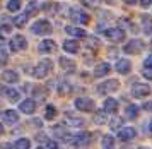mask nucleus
<instances>
[{
	"instance_id": "obj_31",
	"label": "nucleus",
	"mask_w": 152,
	"mask_h": 149,
	"mask_svg": "<svg viewBox=\"0 0 152 149\" xmlns=\"http://www.w3.org/2000/svg\"><path fill=\"white\" fill-rule=\"evenodd\" d=\"M10 33V26H7V24H4V26H0V38H4L5 34Z\"/></svg>"
},
{
	"instance_id": "obj_44",
	"label": "nucleus",
	"mask_w": 152,
	"mask_h": 149,
	"mask_svg": "<svg viewBox=\"0 0 152 149\" xmlns=\"http://www.w3.org/2000/svg\"><path fill=\"white\" fill-rule=\"evenodd\" d=\"M2 132H4V127H2V125H0V136H2Z\"/></svg>"
},
{
	"instance_id": "obj_32",
	"label": "nucleus",
	"mask_w": 152,
	"mask_h": 149,
	"mask_svg": "<svg viewBox=\"0 0 152 149\" xmlns=\"http://www.w3.org/2000/svg\"><path fill=\"white\" fill-rule=\"evenodd\" d=\"M120 125H121V118H115V120L110 123V127H111L113 130H115V129H120Z\"/></svg>"
},
{
	"instance_id": "obj_33",
	"label": "nucleus",
	"mask_w": 152,
	"mask_h": 149,
	"mask_svg": "<svg viewBox=\"0 0 152 149\" xmlns=\"http://www.w3.org/2000/svg\"><path fill=\"white\" fill-rule=\"evenodd\" d=\"M80 2H82L84 5L92 7V9H94V7H97V0H80Z\"/></svg>"
},
{
	"instance_id": "obj_2",
	"label": "nucleus",
	"mask_w": 152,
	"mask_h": 149,
	"mask_svg": "<svg viewBox=\"0 0 152 149\" xmlns=\"http://www.w3.org/2000/svg\"><path fill=\"white\" fill-rule=\"evenodd\" d=\"M89 137H91L89 132H80V134H75V136H72V137H67L65 141L67 142H72L77 148H82V146H87L89 144Z\"/></svg>"
},
{
	"instance_id": "obj_20",
	"label": "nucleus",
	"mask_w": 152,
	"mask_h": 149,
	"mask_svg": "<svg viewBox=\"0 0 152 149\" xmlns=\"http://www.w3.org/2000/svg\"><path fill=\"white\" fill-rule=\"evenodd\" d=\"M4 120L7 123H15L19 120V117H17V113L14 110H7V111H4Z\"/></svg>"
},
{
	"instance_id": "obj_34",
	"label": "nucleus",
	"mask_w": 152,
	"mask_h": 149,
	"mask_svg": "<svg viewBox=\"0 0 152 149\" xmlns=\"http://www.w3.org/2000/svg\"><path fill=\"white\" fill-rule=\"evenodd\" d=\"M94 122H96V123H104V115H103V113L96 115V117H94Z\"/></svg>"
},
{
	"instance_id": "obj_38",
	"label": "nucleus",
	"mask_w": 152,
	"mask_h": 149,
	"mask_svg": "<svg viewBox=\"0 0 152 149\" xmlns=\"http://www.w3.org/2000/svg\"><path fill=\"white\" fill-rule=\"evenodd\" d=\"M144 75L147 77V79H152V72H151V69H145V70H144Z\"/></svg>"
},
{
	"instance_id": "obj_41",
	"label": "nucleus",
	"mask_w": 152,
	"mask_h": 149,
	"mask_svg": "<svg viewBox=\"0 0 152 149\" xmlns=\"http://www.w3.org/2000/svg\"><path fill=\"white\" fill-rule=\"evenodd\" d=\"M7 93V88L5 86H0V94H5Z\"/></svg>"
},
{
	"instance_id": "obj_21",
	"label": "nucleus",
	"mask_w": 152,
	"mask_h": 149,
	"mask_svg": "<svg viewBox=\"0 0 152 149\" xmlns=\"http://www.w3.org/2000/svg\"><path fill=\"white\" fill-rule=\"evenodd\" d=\"M60 65L63 67V70H65V72H74V70H75V63H74V62H69L65 57H62V58H60Z\"/></svg>"
},
{
	"instance_id": "obj_7",
	"label": "nucleus",
	"mask_w": 152,
	"mask_h": 149,
	"mask_svg": "<svg viewBox=\"0 0 152 149\" xmlns=\"http://www.w3.org/2000/svg\"><path fill=\"white\" fill-rule=\"evenodd\" d=\"M75 106L80 111H94V101L91 98H77Z\"/></svg>"
},
{
	"instance_id": "obj_46",
	"label": "nucleus",
	"mask_w": 152,
	"mask_h": 149,
	"mask_svg": "<svg viewBox=\"0 0 152 149\" xmlns=\"http://www.w3.org/2000/svg\"><path fill=\"white\" fill-rule=\"evenodd\" d=\"M151 45H152V43H151Z\"/></svg>"
},
{
	"instance_id": "obj_9",
	"label": "nucleus",
	"mask_w": 152,
	"mask_h": 149,
	"mask_svg": "<svg viewBox=\"0 0 152 149\" xmlns=\"http://www.w3.org/2000/svg\"><path fill=\"white\" fill-rule=\"evenodd\" d=\"M132 94L135 98H144V96H149L151 94V88L149 84H135L132 88Z\"/></svg>"
},
{
	"instance_id": "obj_28",
	"label": "nucleus",
	"mask_w": 152,
	"mask_h": 149,
	"mask_svg": "<svg viewBox=\"0 0 152 149\" xmlns=\"http://www.w3.org/2000/svg\"><path fill=\"white\" fill-rule=\"evenodd\" d=\"M55 117H56L55 106H53V105H48V106H46V113H45V118H46V120H53Z\"/></svg>"
},
{
	"instance_id": "obj_25",
	"label": "nucleus",
	"mask_w": 152,
	"mask_h": 149,
	"mask_svg": "<svg viewBox=\"0 0 152 149\" xmlns=\"http://www.w3.org/2000/svg\"><path fill=\"white\" fill-rule=\"evenodd\" d=\"M29 146H31V142H29V139H17L14 144L15 149H29Z\"/></svg>"
},
{
	"instance_id": "obj_39",
	"label": "nucleus",
	"mask_w": 152,
	"mask_h": 149,
	"mask_svg": "<svg viewBox=\"0 0 152 149\" xmlns=\"http://www.w3.org/2000/svg\"><path fill=\"white\" fill-rule=\"evenodd\" d=\"M140 4H142V7H149L152 4V0H140Z\"/></svg>"
},
{
	"instance_id": "obj_27",
	"label": "nucleus",
	"mask_w": 152,
	"mask_h": 149,
	"mask_svg": "<svg viewBox=\"0 0 152 149\" xmlns=\"http://www.w3.org/2000/svg\"><path fill=\"white\" fill-rule=\"evenodd\" d=\"M38 9H39V5L36 4V2H29L28 4V9H26V15H34L36 12H38Z\"/></svg>"
},
{
	"instance_id": "obj_22",
	"label": "nucleus",
	"mask_w": 152,
	"mask_h": 149,
	"mask_svg": "<svg viewBox=\"0 0 152 149\" xmlns=\"http://www.w3.org/2000/svg\"><path fill=\"white\" fill-rule=\"evenodd\" d=\"M142 24H144V33L147 34H152V19L149 15H142Z\"/></svg>"
},
{
	"instance_id": "obj_30",
	"label": "nucleus",
	"mask_w": 152,
	"mask_h": 149,
	"mask_svg": "<svg viewBox=\"0 0 152 149\" xmlns=\"http://www.w3.org/2000/svg\"><path fill=\"white\" fill-rule=\"evenodd\" d=\"M5 94H7L9 100H12V101H17V100H19V93L14 91V89H7V93H5Z\"/></svg>"
},
{
	"instance_id": "obj_6",
	"label": "nucleus",
	"mask_w": 152,
	"mask_h": 149,
	"mask_svg": "<svg viewBox=\"0 0 152 149\" xmlns=\"http://www.w3.org/2000/svg\"><path fill=\"white\" fill-rule=\"evenodd\" d=\"M50 69H51V62L45 60V62H41L34 70H33V75H34L36 79H43V77H46V74H48Z\"/></svg>"
},
{
	"instance_id": "obj_12",
	"label": "nucleus",
	"mask_w": 152,
	"mask_h": 149,
	"mask_svg": "<svg viewBox=\"0 0 152 149\" xmlns=\"http://www.w3.org/2000/svg\"><path fill=\"white\" fill-rule=\"evenodd\" d=\"M120 139L121 141H132V139H135V129H132V127H125V129H121L120 130Z\"/></svg>"
},
{
	"instance_id": "obj_14",
	"label": "nucleus",
	"mask_w": 152,
	"mask_h": 149,
	"mask_svg": "<svg viewBox=\"0 0 152 149\" xmlns=\"http://www.w3.org/2000/svg\"><path fill=\"white\" fill-rule=\"evenodd\" d=\"M63 50H65L67 53H77V52H79V43H77L75 40L63 41Z\"/></svg>"
},
{
	"instance_id": "obj_1",
	"label": "nucleus",
	"mask_w": 152,
	"mask_h": 149,
	"mask_svg": "<svg viewBox=\"0 0 152 149\" xmlns=\"http://www.w3.org/2000/svg\"><path fill=\"white\" fill-rule=\"evenodd\" d=\"M31 31L34 34H39V36H45V34H51V24H50L48 21H36L33 27H31Z\"/></svg>"
},
{
	"instance_id": "obj_3",
	"label": "nucleus",
	"mask_w": 152,
	"mask_h": 149,
	"mask_svg": "<svg viewBox=\"0 0 152 149\" xmlns=\"http://www.w3.org/2000/svg\"><path fill=\"white\" fill-rule=\"evenodd\" d=\"M26 48H28V41L22 34H15L10 40V50L12 52H19V50H26Z\"/></svg>"
},
{
	"instance_id": "obj_16",
	"label": "nucleus",
	"mask_w": 152,
	"mask_h": 149,
	"mask_svg": "<svg viewBox=\"0 0 152 149\" xmlns=\"http://www.w3.org/2000/svg\"><path fill=\"white\" fill-rule=\"evenodd\" d=\"M118 110V101L115 98H108L106 101H104V111H108V113H115Z\"/></svg>"
},
{
	"instance_id": "obj_36",
	"label": "nucleus",
	"mask_w": 152,
	"mask_h": 149,
	"mask_svg": "<svg viewBox=\"0 0 152 149\" xmlns=\"http://www.w3.org/2000/svg\"><path fill=\"white\" fill-rule=\"evenodd\" d=\"M4 63H7V55L4 52H0V65H4Z\"/></svg>"
},
{
	"instance_id": "obj_35",
	"label": "nucleus",
	"mask_w": 152,
	"mask_h": 149,
	"mask_svg": "<svg viewBox=\"0 0 152 149\" xmlns=\"http://www.w3.org/2000/svg\"><path fill=\"white\" fill-rule=\"evenodd\" d=\"M144 65H145V69H149V67H152V55H149L147 58H145V62H144Z\"/></svg>"
},
{
	"instance_id": "obj_19",
	"label": "nucleus",
	"mask_w": 152,
	"mask_h": 149,
	"mask_svg": "<svg viewBox=\"0 0 152 149\" xmlns=\"http://www.w3.org/2000/svg\"><path fill=\"white\" fill-rule=\"evenodd\" d=\"M2 79H4L5 82H17L19 75H17L15 70H5V72L2 74Z\"/></svg>"
},
{
	"instance_id": "obj_18",
	"label": "nucleus",
	"mask_w": 152,
	"mask_h": 149,
	"mask_svg": "<svg viewBox=\"0 0 152 149\" xmlns=\"http://www.w3.org/2000/svg\"><path fill=\"white\" fill-rule=\"evenodd\" d=\"M65 31H67L70 36H75V38H84V36H86V31L80 29V27H75V26H67Z\"/></svg>"
},
{
	"instance_id": "obj_10",
	"label": "nucleus",
	"mask_w": 152,
	"mask_h": 149,
	"mask_svg": "<svg viewBox=\"0 0 152 149\" xmlns=\"http://www.w3.org/2000/svg\"><path fill=\"white\" fill-rule=\"evenodd\" d=\"M144 48V43L140 40H132L130 43L125 45V53H138Z\"/></svg>"
},
{
	"instance_id": "obj_24",
	"label": "nucleus",
	"mask_w": 152,
	"mask_h": 149,
	"mask_svg": "<svg viewBox=\"0 0 152 149\" xmlns=\"http://www.w3.org/2000/svg\"><path fill=\"white\" fill-rule=\"evenodd\" d=\"M26 21H28V15L26 14H17V15H14V24L17 27H22L26 24Z\"/></svg>"
},
{
	"instance_id": "obj_17",
	"label": "nucleus",
	"mask_w": 152,
	"mask_h": 149,
	"mask_svg": "<svg viewBox=\"0 0 152 149\" xmlns=\"http://www.w3.org/2000/svg\"><path fill=\"white\" fill-rule=\"evenodd\" d=\"M130 69H132V63L128 60H118V63H116V70L120 72V74H128L130 72Z\"/></svg>"
},
{
	"instance_id": "obj_15",
	"label": "nucleus",
	"mask_w": 152,
	"mask_h": 149,
	"mask_svg": "<svg viewBox=\"0 0 152 149\" xmlns=\"http://www.w3.org/2000/svg\"><path fill=\"white\" fill-rule=\"evenodd\" d=\"M110 70H111L110 63H97L96 69H94V75H96V77H103V75H106Z\"/></svg>"
},
{
	"instance_id": "obj_45",
	"label": "nucleus",
	"mask_w": 152,
	"mask_h": 149,
	"mask_svg": "<svg viewBox=\"0 0 152 149\" xmlns=\"http://www.w3.org/2000/svg\"><path fill=\"white\" fill-rule=\"evenodd\" d=\"M38 149H43V148H38Z\"/></svg>"
},
{
	"instance_id": "obj_26",
	"label": "nucleus",
	"mask_w": 152,
	"mask_h": 149,
	"mask_svg": "<svg viewBox=\"0 0 152 149\" xmlns=\"http://www.w3.org/2000/svg\"><path fill=\"white\" fill-rule=\"evenodd\" d=\"M113 146H115L113 136H104L103 137V149H113Z\"/></svg>"
},
{
	"instance_id": "obj_13",
	"label": "nucleus",
	"mask_w": 152,
	"mask_h": 149,
	"mask_svg": "<svg viewBox=\"0 0 152 149\" xmlns=\"http://www.w3.org/2000/svg\"><path fill=\"white\" fill-rule=\"evenodd\" d=\"M21 111H24V113H28V115H31V113H34L36 110V103L33 101V100H26V101L21 103Z\"/></svg>"
},
{
	"instance_id": "obj_4",
	"label": "nucleus",
	"mask_w": 152,
	"mask_h": 149,
	"mask_svg": "<svg viewBox=\"0 0 152 149\" xmlns=\"http://www.w3.org/2000/svg\"><path fill=\"white\" fill-rule=\"evenodd\" d=\"M70 19L72 21H75V22H80V24H87L89 22V15L86 12H82L80 9H77V7H74V9H70Z\"/></svg>"
},
{
	"instance_id": "obj_37",
	"label": "nucleus",
	"mask_w": 152,
	"mask_h": 149,
	"mask_svg": "<svg viewBox=\"0 0 152 149\" xmlns=\"http://www.w3.org/2000/svg\"><path fill=\"white\" fill-rule=\"evenodd\" d=\"M48 149H58V144H56L55 141H50V142H48Z\"/></svg>"
},
{
	"instance_id": "obj_42",
	"label": "nucleus",
	"mask_w": 152,
	"mask_h": 149,
	"mask_svg": "<svg viewBox=\"0 0 152 149\" xmlns=\"http://www.w3.org/2000/svg\"><path fill=\"white\" fill-rule=\"evenodd\" d=\"M123 2H126V4H128V5H133V4H135V2H137V0H123Z\"/></svg>"
},
{
	"instance_id": "obj_23",
	"label": "nucleus",
	"mask_w": 152,
	"mask_h": 149,
	"mask_svg": "<svg viewBox=\"0 0 152 149\" xmlns=\"http://www.w3.org/2000/svg\"><path fill=\"white\" fill-rule=\"evenodd\" d=\"M137 111H138V108L135 106V105H128L126 110H125V117L132 120V118H135V117H137Z\"/></svg>"
},
{
	"instance_id": "obj_40",
	"label": "nucleus",
	"mask_w": 152,
	"mask_h": 149,
	"mask_svg": "<svg viewBox=\"0 0 152 149\" xmlns=\"http://www.w3.org/2000/svg\"><path fill=\"white\" fill-rule=\"evenodd\" d=\"M0 149H12L10 144H0Z\"/></svg>"
},
{
	"instance_id": "obj_5",
	"label": "nucleus",
	"mask_w": 152,
	"mask_h": 149,
	"mask_svg": "<svg viewBox=\"0 0 152 149\" xmlns=\"http://www.w3.org/2000/svg\"><path fill=\"white\" fill-rule=\"evenodd\" d=\"M104 36L111 41H121L125 38V31L120 27H110V29H104Z\"/></svg>"
},
{
	"instance_id": "obj_29",
	"label": "nucleus",
	"mask_w": 152,
	"mask_h": 149,
	"mask_svg": "<svg viewBox=\"0 0 152 149\" xmlns=\"http://www.w3.org/2000/svg\"><path fill=\"white\" fill-rule=\"evenodd\" d=\"M7 9L10 10V12H17V10L21 9V2H19V0H9Z\"/></svg>"
},
{
	"instance_id": "obj_43",
	"label": "nucleus",
	"mask_w": 152,
	"mask_h": 149,
	"mask_svg": "<svg viewBox=\"0 0 152 149\" xmlns=\"http://www.w3.org/2000/svg\"><path fill=\"white\" fill-rule=\"evenodd\" d=\"M149 130H151V132H152V120H151V122H149Z\"/></svg>"
},
{
	"instance_id": "obj_8",
	"label": "nucleus",
	"mask_w": 152,
	"mask_h": 149,
	"mask_svg": "<svg viewBox=\"0 0 152 149\" xmlns=\"http://www.w3.org/2000/svg\"><path fill=\"white\" fill-rule=\"evenodd\" d=\"M116 89H118V81L111 79V81H106L103 84H99L97 86V93L99 94H110L111 91H116Z\"/></svg>"
},
{
	"instance_id": "obj_11",
	"label": "nucleus",
	"mask_w": 152,
	"mask_h": 149,
	"mask_svg": "<svg viewBox=\"0 0 152 149\" xmlns=\"http://www.w3.org/2000/svg\"><path fill=\"white\" fill-rule=\"evenodd\" d=\"M56 50V43L51 40H45L43 43H39V52L41 53H51Z\"/></svg>"
}]
</instances>
